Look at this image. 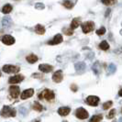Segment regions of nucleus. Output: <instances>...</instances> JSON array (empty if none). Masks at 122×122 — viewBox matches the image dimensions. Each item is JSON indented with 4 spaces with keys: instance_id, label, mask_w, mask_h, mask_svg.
Instances as JSON below:
<instances>
[{
    "instance_id": "9d476101",
    "label": "nucleus",
    "mask_w": 122,
    "mask_h": 122,
    "mask_svg": "<svg viewBox=\"0 0 122 122\" xmlns=\"http://www.w3.org/2000/svg\"><path fill=\"white\" fill-rule=\"evenodd\" d=\"M63 79V73L61 70H58L57 72H55L52 75V80L54 83H61Z\"/></svg>"
},
{
    "instance_id": "2eb2a0df",
    "label": "nucleus",
    "mask_w": 122,
    "mask_h": 122,
    "mask_svg": "<svg viewBox=\"0 0 122 122\" xmlns=\"http://www.w3.org/2000/svg\"><path fill=\"white\" fill-rule=\"evenodd\" d=\"M80 25H81V18H74L73 20H72L70 27H71V29H72V30H75V29H77V28L79 27Z\"/></svg>"
},
{
    "instance_id": "0eeeda50",
    "label": "nucleus",
    "mask_w": 122,
    "mask_h": 122,
    "mask_svg": "<svg viewBox=\"0 0 122 122\" xmlns=\"http://www.w3.org/2000/svg\"><path fill=\"white\" fill-rule=\"evenodd\" d=\"M9 94L13 98H18L20 96V88L17 86H11L8 89Z\"/></svg>"
},
{
    "instance_id": "f8f14e48",
    "label": "nucleus",
    "mask_w": 122,
    "mask_h": 122,
    "mask_svg": "<svg viewBox=\"0 0 122 122\" xmlns=\"http://www.w3.org/2000/svg\"><path fill=\"white\" fill-rule=\"evenodd\" d=\"M39 70L42 73H50L53 70V66L50 65V64H47V63H43V64H40L39 65Z\"/></svg>"
},
{
    "instance_id": "f03ea898",
    "label": "nucleus",
    "mask_w": 122,
    "mask_h": 122,
    "mask_svg": "<svg viewBox=\"0 0 122 122\" xmlns=\"http://www.w3.org/2000/svg\"><path fill=\"white\" fill-rule=\"evenodd\" d=\"M54 97H55L54 92L52 91V90H51V89H44L39 95V99H41V100L45 99L47 101H51V100L54 99Z\"/></svg>"
},
{
    "instance_id": "6ab92c4d",
    "label": "nucleus",
    "mask_w": 122,
    "mask_h": 122,
    "mask_svg": "<svg viewBox=\"0 0 122 122\" xmlns=\"http://www.w3.org/2000/svg\"><path fill=\"white\" fill-rule=\"evenodd\" d=\"M12 9H13V7L10 4H6V5H5V6H3L2 12L4 13V14H8V13H10L12 11Z\"/></svg>"
},
{
    "instance_id": "72a5a7b5",
    "label": "nucleus",
    "mask_w": 122,
    "mask_h": 122,
    "mask_svg": "<svg viewBox=\"0 0 122 122\" xmlns=\"http://www.w3.org/2000/svg\"><path fill=\"white\" fill-rule=\"evenodd\" d=\"M0 76H1V72H0Z\"/></svg>"
},
{
    "instance_id": "dca6fc26",
    "label": "nucleus",
    "mask_w": 122,
    "mask_h": 122,
    "mask_svg": "<svg viewBox=\"0 0 122 122\" xmlns=\"http://www.w3.org/2000/svg\"><path fill=\"white\" fill-rule=\"evenodd\" d=\"M34 30H35V32H36L38 35H43L45 33V28L41 24L36 25Z\"/></svg>"
},
{
    "instance_id": "f704fd0d",
    "label": "nucleus",
    "mask_w": 122,
    "mask_h": 122,
    "mask_svg": "<svg viewBox=\"0 0 122 122\" xmlns=\"http://www.w3.org/2000/svg\"><path fill=\"white\" fill-rule=\"evenodd\" d=\"M15 1H18V0H15Z\"/></svg>"
},
{
    "instance_id": "412c9836",
    "label": "nucleus",
    "mask_w": 122,
    "mask_h": 122,
    "mask_svg": "<svg viewBox=\"0 0 122 122\" xmlns=\"http://www.w3.org/2000/svg\"><path fill=\"white\" fill-rule=\"evenodd\" d=\"M99 48L101 50H103V51H107V50L109 49V44H108V42L107 41H103L99 44Z\"/></svg>"
},
{
    "instance_id": "f3484780",
    "label": "nucleus",
    "mask_w": 122,
    "mask_h": 122,
    "mask_svg": "<svg viewBox=\"0 0 122 122\" xmlns=\"http://www.w3.org/2000/svg\"><path fill=\"white\" fill-rule=\"evenodd\" d=\"M74 67L77 72H83L86 69V64H85V62H76Z\"/></svg>"
},
{
    "instance_id": "c85d7f7f",
    "label": "nucleus",
    "mask_w": 122,
    "mask_h": 122,
    "mask_svg": "<svg viewBox=\"0 0 122 122\" xmlns=\"http://www.w3.org/2000/svg\"><path fill=\"white\" fill-rule=\"evenodd\" d=\"M116 70H117V67L114 64H109V65H108V72H109V73H115Z\"/></svg>"
},
{
    "instance_id": "f257e3e1",
    "label": "nucleus",
    "mask_w": 122,
    "mask_h": 122,
    "mask_svg": "<svg viewBox=\"0 0 122 122\" xmlns=\"http://www.w3.org/2000/svg\"><path fill=\"white\" fill-rule=\"evenodd\" d=\"M17 115V111L8 106H4L0 111V116L3 117H14Z\"/></svg>"
},
{
    "instance_id": "a211bd4d",
    "label": "nucleus",
    "mask_w": 122,
    "mask_h": 122,
    "mask_svg": "<svg viewBox=\"0 0 122 122\" xmlns=\"http://www.w3.org/2000/svg\"><path fill=\"white\" fill-rule=\"evenodd\" d=\"M26 60L28 61V62H30V63H35L38 61V57L35 54H30L29 56H27Z\"/></svg>"
},
{
    "instance_id": "39448f33",
    "label": "nucleus",
    "mask_w": 122,
    "mask_h": 122,
    "mask_svg": "<svg viewBox=\"0 0 122 122\" xmlns=\"http://www.w3.org/2000/svg\"><path fill=\"white\" fill-rule=\"evenodd\" d=\"M99 101H100V99L97 96H89L86 99V104H88L89 106H92V107H97V106H98Z\"/></svg>"
},
{
    "instance_id": "4be33fe9",
    "label": "nucleus",
    "mask_w": 122,
    "mask_h": 122,
    "mask_svg": "<svg viewBox=\"0 0 122 122\" xmlns=\"http://www.w3.org/2000/svg\"><path fill=\"white\" fill-rule=\"evenodd\" d=\"M103 119V116L101 114H98V115H95L94 117H92L90 118V121L91 122H98V121H101Z\"/></svg>"
},
{
    "instance_id": "9b49d317",
    "label": "nucleus",
    "mask_w": 122,
    "mask_h": 122,
    "mask_svg": "<svg viewBox=\"0 0 122 122\" xmlns=\"http://www.w3.org/2000/svg\"><path fill=\"white\" fill-rule=\"evenodd\" d=\"M62 41H63L62 36L61 34H57V35H55L52 40L48 41V44L49 45H57V44H60V43L62 42Z\"/></svg>"
},
{
    "instance_id": "4468645a",
    "label": "nucleus",
    "mask_w": 122,
    "mask_h": 122,
    "mask_svg": "<svg viewBox=\"0 0 122 122\" xmlns=\"http://www.w3.org/2000/svg\"><path fill=\"white\" fill-rule=\"evenodd\" d=\"M71 112V108L69 107H61L59 109H58V114L61 117H65L69 115Z\"/></svg>"
},
{
    "instance_id": "423d86ee",
    "label": "nucleus",
    "mask_w": 122,
    "mask_h": 122,
    "mask_svg": "<svg viewBox=\"0 0 122 122\" xmlns=\"http://www.w3.org/2000/svg\"><path fill=\"white\" fill-rule=\"evenodd\" d=\"M75 116H76V117L80 118V119H86V118L88 117L89 114L84 107H79L75 111Z\"/></svg>"
},
{
    "instance_id": "6e6552de",
    "label": "nucleus",
    "mask_w": 122,
    "mask_h": 122,
    "mask_svg": "<svg viewBox=\"0 0 122 122\" xmlns=\"http://www.w3.org/2000/svg\"><path fill=\"white\" fill-rule=\"evenodd\" d=\"M24 80V76L22 74H17V75H14L12 77H10L8 80V83L10 85H15V84H18L20 82H22Z\"/></svg>"
},
{
    "instance_id": "1a4fd4ad",
    "label": "nucleus",
    "mask_w": 122,
    "mask_h": 122,
    "mask_svg": "<svg viewBox=\"0 0 122 122\" xmlns=\"http://www.w3.org/2000/svg\"><path fill=\"white\" fill-rule=\"evenodd\" d=\"M16 41V40H15V38L12 37L11 35H4L3 38H2V42L4 43V44H6V45H13L14 43Z\"/></svg>"
},
{
    "instance_id": "b1692460",
    "label": "nucleus",
    "mask_w": 122,
    "mask_h": 122,
    "mask_svg": "<svg viewBox=\"0 0 122 122\" xmlns=\"http://www.w3.org/2000/svg\"><path fill=\"white\" fill-rule=\"evenodd\" d=\"M62 5L65 6L66 8H72L73 6V3H72V2L69 1V0H65V1L62 2Z\"/></svg>"
},
{
    "instance_id": "cd10ccee",
    "label": "nucleus",
    "mask_w": 122,
    "mask_h": 122,
    "mask_svg": "<svg viewBox=\"0 0 122 122\" xmlns=\"http://www.w3.org/2000/svg\"><path fill=\"white\" fill-rule=\"evenodd\" d=\"M62 30H63V32L65 33V35H67V36H71V35H73V31L71 28H70V29H63Z\"/></svg>"
},
{
    "instance_id": "20e7f679",
    "label": "nucleus",
    "mask_w": 122,
    "mask_h": 122,
    "mask_svg": "<svg viewBox=\"0 0 122 122\" xmlns=\"http://www.w3.org/2000/svg\"><path fill=\"white\" fill-rule=\"evenodd\" d=\"M94 29H95V23L93 21H86L82 24V30L86 34L93 31Z\"/></svg>"
},
{
    "instance_id": "ddd939ff",
    "label": "nucleus",
    "mask_w": 122,
    "mask_h": 122,
    "mask_svg": "<svg viewBox=\"0 0 122 122\" xmlns=\"http://www.w3.org/2000/svg\"><path fill=\"white\" fill-rule=\"evenodd\" d=\"M33 95H34V89H32V88L27 89V90H25V91L22 92V94H21V99L24 100V99L30 98Z\"/></svg>"
},
{
    "instance_id": "5701e85b",
    "label": "nucleus",
    "mask_w": 122,
    "mask_h": 122,
    "mask_svg": "<svg viewBox=\"0 0 122 122\" xmlns=\"http://www.w3.org/2000/svg\"><path fill=\"white\" fill-rule=\"evenodd\" d=\"M101 2L106 6H112L117 3V0H101Z\"/></svg>"
},
{
    "instance_id": "c756f323",
    "label": "nucleus",
    "mask_w": 122,
    "mask_h": 122,
    "mask_svg": "<svg viewBox=\"0 0 122 122\" xmlns=\"http://www.w3.org/2000/svg\"><path fill=\"white\" fill-rule=\"evenodd\" d=\"M44 7H45V6L43 5L42 3H36V4H35V8H36V9L42 10V9H44Z\"/></svg>"
},
{
    "instance_id": "393cba45",
    "label": "nucleus",
    "mask_w": 122,
    "mask_h": 122,
    "mask_svg": "<svg viewBox=\"0 0 122 122\" xmlns=\"http://www.w3.org/2000/svg\"><path fill=\"white\" fill-rule=\"evenodd\" d=\"M96 33H97V35H98V36H102V35H104L105 33H106V28L101 27L99 30H97L96 31Z\"/></svg>"
},
{
    "instance_id": "bb28decb",
    "label": "nucleus",
    "mask_w": 122,
    "mask_h": 122,
    "mask_svg": "<svg viewBox=\"0 0 122 122\" xmlns=\"http://www.w3.org/2000/svg\"><path fill=\"white\" fill-rule=\"evenodd\" d=\"M116 113H117L116 109H111V110H110V112H109V114L107 115V118H109V119H112L114 117L116 116Z\"/></svg>"
},
{
    "instance_id": "7c9ffc66",
    "label": "nucleus",
    "mask_w": 122,
    "mask_h": 122,
    "mask_svg": "<svg viewBox=\"0 0 122 122\" xmlns=\"http://www.w3.org/2000/svg\"><path fill=\"white\" fill-rule=\"evenodd\" d=\"M71 89H72V90H73V92H77V90H78V87L76 86V85L73 84V85L71 86Z\"/></svg>"
},
{
    "instance_id": "a878e982",
    "label": "nucleus",
    "mask_w": 122,
    "mask_h": 122,
    "mask_svg": "<svg viewBox=\"0 0 122 122\" xmlns=\"http://www.w3.org/2000/svg\"><path fill=\"white\" fill-rule=\"evenodd\" d=\"M112 105H113V102H112V101H107V102H106V103H104V105H103V109L107 110L108 108H110V107H112Z\"/></svg>"
},
{
    "instance_id": "473e14b6",
    "label": "nucleus",
    "mask_w": 122,
    "mask_h": 122,
    "mask_svg": "<svg viewBox=\"0 0 122 122\" xmlns=\"http://www.w3.org/2000/svg\"><path fill=\"white\" fill-rule=\"evenodd\" d=\"M118 95H119V97H122V91H121V89L119 90V93H118Z\"/></svg>"
},
{
    "instance_id": "2f4dec72",
    "label": "nucleus",
    "mask_w": 122,
    "mask_h": 122,
    "mask_svg": "<svg viewBox=\"0 0 122 122\" xmlns=\"http://www.w3.org/2000/svg\"><path fill=\"white\" fill-rule=\"evenodd\" d=\"M32 77H35V78H41V77H42V74H40V73H33V74H32Z\"/></svg>"
},
{
    "instance_id": "aec40b11",
    "label": "nucleus",
    "mask_w": 122,
    "mask_h": 122,
    "mask_svg": "<svg viewBox=\"0 0 122 122\" xmlns=\"http://www.w3.org/2000/svg\"><path fill=\"white\" fill-rule=\"evenodd\" d=\"M33 109L35 110V111H38V112H41V111L43 110L42 105L41 104L40 102L36 101V102L33 104Z\"/></svg>"
},
{
    "instance_id": "7ed1b4c3",
    "label": "nucleus",
    "mask_w": 122,
    "mask_h": 122,
    "mask_svg": "<svg viewBox=\"0 0 122 122\" xmlns=\"http://www.w3.org/2000/svg\"><path fill=\"white\" fill-rule=\"evenodd\" d=\"M2 70L6 73H17L20 71V67L12 64H6L2 67Z\"/></svg>"
}]
</instances>
